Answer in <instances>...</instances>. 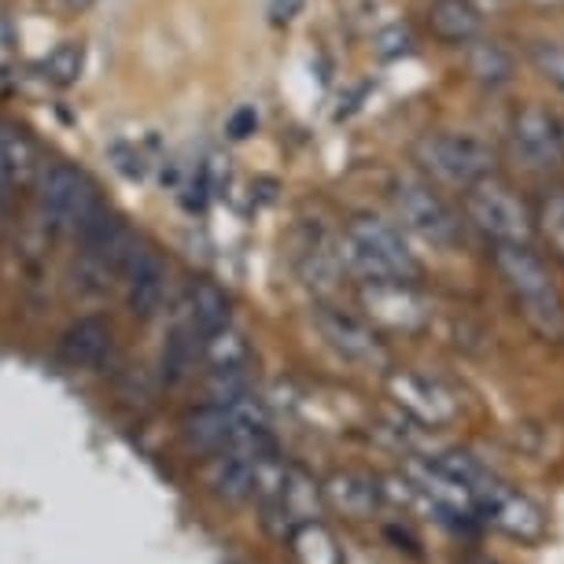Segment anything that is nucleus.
<instances>
[{"mask_svg": "<svg viewBox=\"0 0 564 564\" xmlns=\"http://www.w3.org/2000/svg\"><path fill=\"white\" fill-rule=\"evenodd\" d=\"M0 166H4V177L12 188H37L48 170L41 163L37 144L23 130H15V126L0 130Z\"/></svg>", "mask_w": 564, "mask_h": 564, "instance_id": "f3484780", "label": "nucleus"}, {"mask_svg": "<svg viewBox=\"0 0 564 564\" xmlns=\"http://www.w3.org/2000/svg\"><path fill=\"white\" fill-rule=\"evenodd\" d=\"M37 204H41V218H45V226L52 232H74L93 210L100 207V196L82 170L56 163L45 170V177H41Z\"/></svg>", "mask_w": 564, "mask_h": 564, "instance_id": "20e7f679", "label": "nucleus"}, {"mask_svg": "<svg viewBox=\"0 0 564 564\" xmlns=\"http://www.w3.org/2000/svg\"><path fill=\"white\" fill-rule=\"evenodd\" d=\"M188 322L199 328V336H210L218 328L229 325V300L218 284L210 281H196L188 289Z\"/></svg>", "mask_w": 564, "mask_h": 564, "instance_id": "412c9836", "label": "nucleus"}, {"mask_svg": "<svg viewBox=\"0 0 564 564\" xmlns=\"http://www.w3.org/2000/svg\"><path fill=\"white\" fill-rule=\"evenodd\" d=\"M391 199H395V210L402 218V226L410 232H417L421 240L435 243V248H451L457 240V218L454 210L443 204L440 196L432 193L424 181L402 177L391 188Z\"/></svg>", "mask_w": 564, "mask_h": 564, "instance_id": "39448f33", "label": "nucleus"}, {"mask_svg": "<svg viewBox=\"0 0 564 564\" xmlns=\"http://www.w3.org/2000/svg\"><path fill=\"white\" fill-rule=\"evenodd\" d=\"M254 126H259V115H254V108H237L229 115V137L232 141H248V137L254 133Z\"/></svg>", "mask_w": 564, "mask_h": 564, "instance_id": "c756f323", "label": "nucleus"}, {"mask_svg": "<svg viewBox=\"0 0 564 564\" xmlns=\"http://www.w3.org/2000/svg\"><path fill=\"white\" fill-rule=\"evenodd\" d=\"M347 232L361 243V248H369L372 254H377V259L384 262L388 270L399 276V281H413V276L421 273V265L410 254L406 240H402L399 229L388 226V221H380L372 215H358V218H350Z\"/></svg>", "mask_w": 564, "mask_h": 564, "instance_id": "9d476101", "label": "nucleus"}, {"mask_svg": "<svg viewBox=\"0 0 564 564\" xmlns=\"http://www.w3.org/2000/svg\"><path fill=\"white\" fill-rule=\"evenodd\" d=\"M361 311L369 314V322L395 328V333H413L429 322V303L410 289V281L361 284Z\"/></svg>", "mask_w": 564, "mask_h": 564, "instance_id": "0eeeda50", "label": "nucleus"}, {"mask_svg": "<svg viewBox=\"0 0 564 564\" xmlns=\"http://www.w3.org/2000/svg\"><path fill=\"white\" fill-rule=\"evenodd\" d=\"M8 177H4V166H0V215H4V199H8Z\"/></svg>", "mask_w": 564, "mask_h": 564, "instance_id": "72a5a7b5", "label": "nucleus"}, {"mask_svg": "<svg viewBox=\"0 0 564 564\" xmlns=\"http://www.w3.org/2000/svg\"><path fill=\"white\" fill-rule=\"evenodd\" d=\"M8 37H12V30H8V23L0 19V45H8Z\"/></svg>", "mask_w": 564, "mask_h": 564, "instance_id": "c9c22d12", "label": "nucleus"}, {"mask_svg": "<svg viewBox=\"0 0 564 564\" xmlns=\"http://www.w3.org/2000/svg\"><path fill=\"white\" fill-rule=\"evenodd\" d=\"M410 45H413V37H410V30H402V26H388V30H380V34H377V56L380 59L406 56Z\"/></svg>", "mask_w": 564, "mask_h": 564, "instance_id": "c85d7f7f", "label": "nucleus"}, {"mask_svg": "<svg viewBox=\"0 0 564 564\" xmlns=\"http://www.w3.org/2000/svg\"><path fill=\"white\" fill-rule=\"evenodd\" d=\"M417 159L424 170H432L440 181L457 188H473L480 181H491L498 166L491 144L473 133H429L417 144Z\"/></svg>", "mask_w": 564, "mask_h": 564, "instance_id": "f03ea898", "label": "nucleus"}, {"mask_svg": "<svg viewBox=\"0 0 564 564\" xmlns=\"http://www.w3.org/2000/svg\"><path fill=\"white\" fill-rule=\"evenodd\" d=\"M465 215L495 243H528L531 232H535L531 210L506 185H498L495 177L465 188Z\"/></svg>", "mask_w": 564, "mask_h": 564, "instance_id": "7ed1b4c3", "label": "nucleus"}, {"mask_svg": "<svg viewBox=\"0 0 564 564\" xmlns=\"http://www.w3.org/2000/svg\"><path fill=\"white\" fill-rule=\"evenodd\" d=\"M513 144L517 155L531 170H553L564 163V137L561 122L542 108H524L513 119Z\"/></svg>", "mask_w": 564, "mask_h": 564, "instance_id": "1a4fd4ad", "label": "nucleus"}, {"mask_svg": "<svg viewBox=\"0 0 564 564\" xmlns=\"http://www.w3.org/2000/svg\"><path fill=\"white\" fill-rule=\"evenodd\" d=\"M535 229L542 232V240L550 243V251L564 262V193H553L542 199Z\"/></svg>", "mask_w": 564, "mask_h": 564, "instance_id": "bb28decb", "label": "nucleus"}, {"mask_svg": "<svg viewBox=\"0 0 564 564\" xmlns=\"http://www.w3.org/2000/svg\"><path fill=\"white\" fill-rule=\"evenodd\" d=\"M259 462L262 457H248L237 451L215 454V462L207 468V484L221 502H248L254 498V487H259Z\"/></svg>", "mask_w": 564, "mask_h": 564, "instance_id": "2eb2a0df", "label": "nucleus"}, {"mask_svg": "<svg viewBox=\"0 0 564 564\" xmlns=\"http://www.w3.org/2000/svg\"><path fill=\"white\" fill-rule=\"evenodd\" d=\"M476 513H480L484 524H491L498 531L513 539H535L542 531V513L528 498H520L517 491H509L506 484H498L495 491H487L480 502H476Z\"/></svg>", "mask_w": 564, "mask_h": 564, "instance_id": "f8f14e48", "label": "nucleus"}, {"mask_svg": "<svg viewBox=\"0 0 564 564\" xmlns=\"http://www.w3.org/2000/svg\"><path fill=\"white\" fill-rule=\"evenodd\" d=\"M89 4H93V0H52V8H56L59 15H78Z\"/></svg>", "mask_w": 564, "mask_h": 564, "instance_id": "473e14b6", "label": "nucleus"}, {"mask_svg": "<svg viewBox=\"0 0 564 564\" xmlns=\"http://www.w3.org/2000/svg\"><path fill=\"white\" fill-rule=\"evenodd\" d=\"M248 366L240 369H210V380H207V395L210 402H218V406H232V402H240L243 395H251L248 391Z\"/></svg>", "mask_w": 564, "mask_h": 564, "instance_id": "a878e982", "label": "nucleus"}, {"mask_svg": "<svg viewBox=\"0 0 564 564\" xmlns=\"http://www.w3.org/2000/svg\"><path fill=\"white\" fill-rule=\"evenodd\" d=\"M289 546H292L300 564H344V553H339V546H336V535L325 524H317V520L295 528L289 535Z\"/></svg>", "mask_w": 564, "mask_h": 564, "instance_id": "5701e85b", "label": "nucleus"}, {"mask_svg": "<svg viewBox=\"0 0 564 564\" xmlns=\"http://www.w3.org/2000/svg\"><path fill=\"white\" fill-rule=\"evenodd\" d=\"M111 159H122V163H115V166H119L126 177H144V159H141V152H133V148L115 144Z\"/></svg>", "mask_w": 564, "mask_h": 564, "instance_id": "7c9ffc66", "label": "nucleus"}, {"mask_svg": "<svg viewBox=\"0 0 564 564\" xmlns=\"http://www.w3.org/2000/svg\"><path fill=\"white\" fill-rule=\"evenodd\" d=\"M300 8H303V0H273L270 15H273V23H292V19L300 15Z\"/></svg>", "mask_w": 564, "mask_h": 564, "instance_id": "2f4dec72", "label": "nucleus"}, {"mask_svg": "<svg viewBox=\"0 0 564 564\" xmlns=\"http://www.w3.org/2000/svg\"><path fill=\"white\" fill-rule=\"evenodd\" d=\"M465 564H495V561H487V557H468Z\"/></svg>", "mask_w": 564, "mask_h": 564, "instance_id": "e433bc0d", "label": "nucleus"}, {"mask_svg": "<svg viewBox=\"0 0 564 564\" xmlns=\"http://www.w3.org/2000/svg\"><path fill=\"white\" fill-rule=\"evenodd\" d=\"M56 355L70 369H100L111 355V325L104 317H82L59 336Z\"/></svg>", "mask_w": 564, "mask_h": 564, "instance_id": "4468645a", "label": "nucleus"}, {"mask_svg": "<svg viewBox=\"0 0 564 564\" xmlns=\"http://www.w3.org/2000/svg\"><path fill=\"white\" fill-rule=\"evenodd\" d=\"M314 325L325 344L344 361H350V366H358V369H384L388 366V347L380 344L377 333H372L361 317L339 311V306H317Z\"/></svg>", "mask_w": 564, "mask_h": 564, "instance_id": "423d86ee", "label": "nucleus"}, {"mask_svg": "<svg viewBox=\"0 0 564 564\" xmlns=\"http://www.w3.org/2000/svg\"><path fill=\"white\" fill-rule=\"evenodd\" d=\"M122 281H126V303H130L133 317H152L159 306H163L166 276H163V265H159L155 254H148L144 248L137 251Z\"/></svg>", "mask_w": 564, "mask_h": 564, "instance_id": "dca6fc26", "label": "nucleus"}, {"mask_svg": "<svg viewBox=\"0 0 564 564\" xmlns=\"http://www.w3.org/2000/svg\"><path fill=\"white\" fill-rule=\"evenodd\" d=\"M325 498L347 517H369L380 506V498H384V487H377L369 476L358 473H336L325 484Z\"/></svg>", "mask_w": 564, "mask_h": 564, "instance_id": "aec40b11", "label": "nucleus"}, {"mask_svg": "<svg viewBox=\"0 0 564 564\" xmlns=\"http://www.w3.org/2000/svg\"><path fill=\"white\" fill-rule=\"evenodd\" d=\"M465 63H468V74H473L480 85H506L513 78V59H509V52L502 45H495V41H468L465 45Z\"/></svg>", "mask_w": 564, "mask_h": 564, "instance_id": "4be33fe9", "label": "nucleus"}, {"mask_svg": "<svg viewBox=\"0 0 564 564\" xmlns=\"http://www.w3.org/2000/svg\"><path fill=\"white\" fill-rule=\"evenodd\" d=\"M531 63H535V70L542 78L564 93V48L561 45H546V41H542V45L531 48Z\"/></svg>", "mask_w": 564, "mask_h": 564, "instance_id": "cd10ccee", "label": "nucleus"}, {"mask_svg": "<svg viewBox=\"0 0 564 564\" xmlns=\"http://www.w3.org/2000/svg\"><path fill=\"white\" fill-rule=\"evenodd\" d=\"M429 30L446 45H468V41L480 37L484 15L473 0H432Z\"/></svg>", "mask_w": 564, "mask_h": 564, "instance_id": "a211bd4d", "label": "nucleus"}, {"mask_svg": "<svg viewBox=\"0 0 564 564\" xmlns=\"http://www.w3.org/2000/svg\"><path fill=\"white\" fill-rule=\"evenodd\" d=\"M204 358L210 369H240L248 366V339L232 325H226L218 333L204 336Z\"/></svg>", "mask_w": 564, "mask_h": 564, "instance_id": "b1692460", "label": "nucleus"}, {"mask_svg": "<svg viewBox=\"0 0 564 564\" xmlns=\"http://www.w3.org/2000/svg\"><path fill=\"white\" fill-rule=\"evenodd\" d=\"M495 270L502 273L506 289L513 292L528 325L546 339H564V303L539 254L528 243H498Z\"/></svg>", "mask_w": 564, "mask_h": 564, "instance_id": "f257e3e1", "label": "nucleus"}, {"mask_svg": "<svg viewBox=\"0 0 564 564\" xmlns=\"http://www.w3.org/2000/svg\"><path fill=\"white\" fill-rule=\"evenodd\" d=\"M561 137H564V122H561Z\"/></svg>", "mask_w": 564, "mask_h": 564, "instance_id": "4c0bfd02", "label": "nucleus"}, {"mask_svg": "<svg viewBox=\"0 0 564 564\" xmlns=\"http://www.w3.org/2000/svg\"><path fill=\"white\" fill-rule=\"evenodd\" d=\"M295 270L314 292H333L336 281L344 276L339 262V237H328L325 229H306L295 240Z\"/></svg>", "mask_w": 564, "mask_h": 564, "instance_id": "9b49d317", "label": "nucleus"}, {"mask_svg": "<svg viewBox=\"0 0 564 564\" xmlns=\"http://www.w3.org/2000/svg\"><path fill=\"white\" fill-rule=\"evenodd\" d=\"M82 70H85V45L82 41H63L59 48H52L45 63H41V74L52 82V85H74L82 78Z\"/></svg>", "mask_w": 564, "mask_h": 564, "instance_id": "393cba45", "label": "nucleus"}, {"mask_svg": "<svg viewBox=\"0 0 564 564\" xmlns=\"http://www.w3.org/2000/svg\"><path fill=\"white\" fill-rule=\"evenodd\" d=\"M177 432H181L185 451L215 457V454L229 451L232 432H237V417H232V406H218V402H210V406H199L193 413H185Z\"/></svg>", "mask_w": 564, "mask_h": 564, "instance_id": "ddd939ff", "label": "nucleus"}, {"mask_svg": "<svg viewBox=\"0 0 564 564\" xmlns=\"http://www.w3.org/2000/svg\"><path fill=\"white\" fill-rule=\"evenodd\" d=\"M322 491L317 480L300 465H284V484H281V509L289 517L292 531L300 524H311L322 513Z\"/></svg>", "mask_w": 564, "mask_h": 564, "instance_id": "6ab92c4d", "label": "nucleus"}, {"mask_svg": "<svg viewBox=\"0 0 564 564\" xmlns=\"http://www.w3.org/2000/svg\"><path fill=\"white\" fill-rule=\"evenodd\" d=\"M388 388H391L395 406L417 424H429V429H432V424L454 421L457 402H454L451 391L440 384V380L424 377V372H391Z\"/></svg>", "mask_w": 564, "mask_h": 564, "instance_id": "6e6552de", "label": "nucleus"}, {"mask_svg": "<svg viewBox=\"0 0 564 564\" xmlns=\"http://www.w3.org/2000/svg\"><path fill=\"white\" fill-rule=\"evenodd\" d=\"M531 4H539V8H564V0H531Z\"/></svg>", "mask_w": 564, "mask_h": 564, "instance_id": "f704fd0d", "label": "nucleus"}]
</instances>
